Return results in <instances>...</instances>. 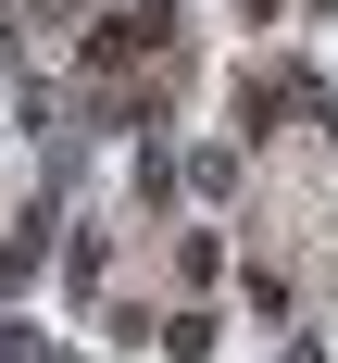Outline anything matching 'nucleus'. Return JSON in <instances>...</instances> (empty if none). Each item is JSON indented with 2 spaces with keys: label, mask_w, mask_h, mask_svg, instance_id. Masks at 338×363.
I'll use <instances>...</instances> for the list:
<instances>
[{
  "label": "nucleus",
  "mask_w": 338,
  "mask_h": 363,
  "mask_svg": "<svg viewBox=\"0 0 338 363\" xmlns=\"http://www.w3.org/2000/svg\"><path fill=\"white\" fill-rule=\"evenodd\" d=\"M150 50H163V13H113V26L88 38V63H101V75H125V63H150Z\"/></svg>",
  "instance_id": "nucleus-1"
}]
</instances>
